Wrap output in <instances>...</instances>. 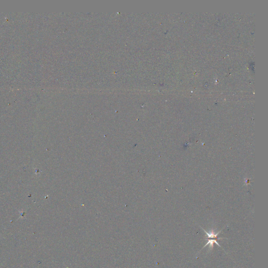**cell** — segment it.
Here are the masks:
<instances>
[{
    "instance_id": "obj_1",
    "label": "cell",
    "mask_w": 268,
    "mask_h": 268,
    "mask_svg": "<svg viewBox=\"0 0 268 268\" xmlns=\"http://www.w3.org/2000/svg\"><path fill=\"white\" fill-rule=\"evenodd\" d=\"M202 229H203V230H204V231L205 232V233H206V236H207V238H208V239H214H214H217V237L218 234L221 233V232L222 230H220V231L217 232V233H215V231H214V230L213 229V230H210V231H209V233H207V232L206 231H205L203 228H202Z\"/></svg>"
},
{
    "instance_id": "obj_2",
    "label": "cell",
    "mask_w": 268,
    "mask_h": 268,
    "mask_svg": "<svg viewBox=\"0 0 268 268\" xmlns=\"http://www.w3.org/2000/svg\"><path fill=\"white\" fill-rule=\"evenodd\" d=\"M208 239V241L207 243H206V244L204 246V247H203V248H205V246H207L208 245H209V250H212V249H213V247H214V243H216V245H217L220 247H221V246L219 245V243H218V242L216 240H215V239ZM221 248H222V247H221Z\"/></svg>"
}]
</instances>
